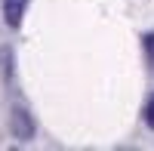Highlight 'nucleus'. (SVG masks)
I'll list each match as a JSON object with an SVG mask.
<instances>
[{"mask_svg":"<svg viewBox=\"0 0 154 151\" xmlns=\"http://www.w3.org/2000/svg\"><path fill=\"white\" fill-rule=\"evenodd\" d=\"M9 123H12V136H16L19 142H28L31 136H34V120H31V114H28L25 108H16V111H12Z\"/></svg>","mask_w":154,"mask_h":151,"instance_id":"obj_1","label":"nucleus"},{"mask_svg":"<svg viewBox=\"0 0 154 151\" xmlns=\"http://www.w3.org/2000/svg\"><path fill=\"white\" fill-rule=\"evenodd\" d=\"M25 6H28V0H3V19H6L9 28H19L22 25Z\"/></svg>","mask_w":154,"mask_h":151,"instance_id":"obj_2","label":"nucleus"},{"mask_svg":"<svg viewBox=\"0 0 154 151\" xmlns=\"http://www.w3.org/2000/svg\"><path fill=\"white\" fill-rule=\"evenodd\" d=\"M145 123L154 130V93L148 96V102H145Z\"/></svg>","mask_w":154,"mask_h":151,"instance_id":"obj_3","label":"nucleus"},{"mask_svg":"<svg viewBox=\"0 0 154 151\" xmlns=\"http://www.w3.org/2000/svg\"><path fill=\"white\" fill-rule=\"evenodd\" d=\"M145 56H148V62L154 65V31L145 34Z\"/></svg>","mask_w":154,"mask_h":151,"instance_id":"obj_4","label":"nucleus"}]
</instances>
